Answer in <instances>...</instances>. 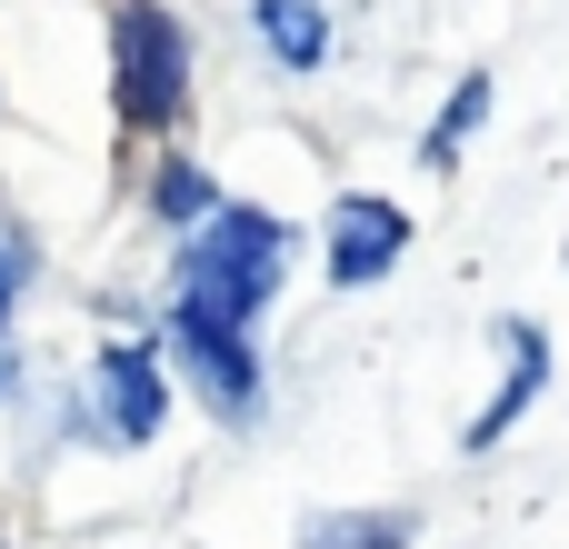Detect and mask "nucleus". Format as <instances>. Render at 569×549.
Masks as SVG:
<instances>
[{"mask_svg": "<svg viewBox=\"0 0 569 549\" xmlns=\"http://www.w3.org/2000/svg\"><path fill=\"white\" fill-rule=\"evenodd\" d=\"M170 400H180V380H170L160 340H100L90 380H80V430L110 450H150L170 430Z\"/></svg>", "mask_w": 569, "mask_h": 549, "instance_id": "nucleus-4", "label": "nucleus"}, {"mask_svg": "<svg viewBox=\"0 0 569 549\" xmlns=\"http://www.w3.org/2000/svg\"><path fill=\"white\" fill-rule=\"evenodd\" d=\"M250 40L270 50L280 80L330 70V0H250Z\"/></svg>", "mask_w": 569, "mask_h": 549, "instance_id": "nucleus-7", "label": "nucleus"}, {"mask_svg": "<svg viewBox=\"0 0 569 549\" xmlns=\"http://www.w3.org/2000/svg\"><path fill=\"white\" fill-rule=\"evenodd\" d=\"M220 200H230V190H220V180H210V170H200V160H190L180 140H170V150L150 160V220H160L170 240H190V230H200V220H210Z\"/></svg>", "mask_w": 569, "mask_h": 549, "instance_id": "nucleus-9", "label": "nucleus"}, {"mask_svg": "<svg viewBox=\"0 0 569 549\" xmlns=\"http://www.w3.org/2000/svg\"><path fill=\"white\" fill-rule=\"evenodd\" d=\"M560 270H569V250H560Z\"/></svg>", "mask_w": 569, "mask_h": 549, "instance_id": "nucleus-13", "label": "nucleus"}, {"mask_svg": "<svg viewBox=\"0 0 569 549\" xmlns=\"http://www.w3.org/2000/svg\"><path fill=\"white\" fill-rule=\"evenodd\" d=\"M190 20L170 0H110V120L130 140H180L190 130Z\"/></svg>", "mask_w": 569, "mask_h": 549, "instance_id": "nucleus-2", "label": "nucleus"}, {"mask_svg": "<svg viewBox=\"0 0 569 549\" xmlns=\"http://www.w3.org/2000/svg\"><path fill=\"white\" fill-rule=\"evenodd\" d=\"M290 260H300V230L270 200H220L190 240H170V300L200 310V320L260 330V310L280 300Z\"/></svg>", "mask_w": 569, "mask_h": 549, "instance_id": "nucleus-1", "label": "nucleus"}, {"mask_svg": "<svg viewBox=\"0 0 569 549\" xmlns=\"http://www.w3.org/2000/svg\"><path fill=\"white\" fill-rule=\"evenodd\" d=\"M0 549H10V540H0Z\"/></svg>", "mask_w": 569, "mask_h": 549, "instance_id": "nucleus-14", "label": "nucleus"}, {"mask_svg": "<svg viewBox=\"0 0 569 549\" xmlns=\"http://www.w3.org/2000/svg\"><path fill=\"white\" fill-rule=\"evenodd\" d=\"M540 390H550V330L510 310V320H500V380H490V400L460 420V450H470V460H490V450L540 410Z\"/></svg>", "mask_w": 569, "mask_h": 549, "instance_id": "nucleus-6", "label": "nucleus"}, {"mask_svg": "<svg viewBox=\"0 0 569 549\" xmlns=\"http://www.w3.org/2000/svg\"><path fill=\"white\" fill-rule=\"evenodd\" d=\"M160 360H170V380H180L220 430H260V410H270L260 330H230V320H200V310L160 300Z\"/></svg>", "mask_w": 569, "mask_h": 549, "instance_id": "nucleus-3", "label": "nucleus"}, {"mask_svg": "<svg viewBox=\"0 0 569 549\" xmlns=\"http://www.w3.org/2000/svg\"><path fill=\"white\" fill-rule=\"evenodd\" d=\"M30 290H40V230H30L20 210H0V340H10V320L30 310Z\"/></svg>", "mask_w": 569, "mask_h": 549, "instance_id": "nucleus-10", "label": "nucleus"}, {"mask_svg": "<svg viewBox=\"0 0 569 549\" xmlns=\"http://www.w3.org/2000/svg\"><path fill=\"white\" fill-rule=\"evenodd\" d=\"M410 240H420V220L390 190H340L330 220H320V280L330 290H380L410 260Z\"/></svg>", "mask_w": 569, "mask_h": 549, "instance_id": "nucleus-5", "label": "nucleus"}, {"mask_svg": "<svg viewBox=\"0 0 569 549\" xmlns=\"http://www.w3.org/2000/svg\"><path fill=\"white\" fill-rule=\"evenodd\" d=\"M490 110H500V80H490V70H460V90H450V100L430 110V130H420V160L450 180V170L470 160V140H480V120H490Z\"/></svg>", "mask_w": 569, "mask_h": 549, "instance_id": "nucleus-8", "label": "nucleus"}, {"mask_svg": "<svg viewBox=\"0 0 569 549\" xmlns=\"http://www.w3.org/2000/svg\"><path fill=\"white\" fill-rule=\"evenodd\" d=\"M300 549H410V520L400 510H330L300 530Z\"/></svg>", "mask_w": 569, "mask_h": 549, "instance_id": "nucleus-11", "label": "nucleus"}, {"mask_svg": "<svg viewBox=\"0 0 569 549\" xmlns=\"http://www.w3.org/2000/svg\"><path fill=\"white\" fill-rule=\"evenodd\" d=\"M0 400H20V350L0 340Z\"/></svg>", "mask_w": 569, "mask_h": 549, "instance_id": "nucleus-12", "label": "nucleus"}]
</instances>
